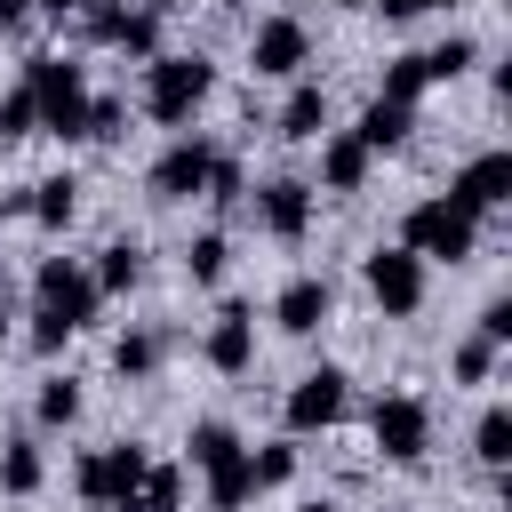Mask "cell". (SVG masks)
<instances>
[{"instance_id":"8992f818","label":"cell","mask_w":512,"mask_h":512,"mask_svg":"<svg viewBox=\"0 0 512 512\" xmlns=\"http://www.w3.org/2000/svg\"><path fill=\"white\" fill-rule=\"evenodd\" d=\"M144 472H152V456H144L136 440H112V448L80 456V496H88V504H104V512H136Z\"/></svg>"},{"instance_id":"5b68a950","label":"cell","mask_w":512,"mask_h":512,"mask_svg":"<svg viewBox=\"0 0 512 512\" xmlns=\"http://www.w3.org/2000/svg\"><path fill=\"white\" fill-rule=\"evenodd\" d=\"M96 304H104V288L88 280V264H72V256H40V272H32V312H56L72 336L96 320Z\"/></svg>"},{"instance_id":"7bdbcfd3","label":"cell","mask_w":512,"mask_h":512,"mask_svg":"<svg viewBox=\"0 0 512 512\" xmlns=\"http://www.w3.org/2000/svg\"><path fill=\"white\" fill-rule=\"evenodd\" d=\"M296 512H336V504H296Z\"/></svg>"},{"instance_id":"7a4b0ae2","label":"cell","mask_w":512,"mask_h":512,"mask_svg":"<svg viewBox=\"0 0 512 512\" xmlns=\"http://www.w3.org/2000/svg\"><path fill=\"white\" fill-rule=\"evenodd\" d=\"M24 88H32V104H40V136L80 144V120H88V72L64 64V56H24Z\"/></svg>"},{"instance_id":"484cf974","label":"cell","mask_w":512,"mask_h":512,"mask_svg":"<svg viewBox=\"0 0 512 512\" xmlns=\"http://www.w3.org/2000/svg\"><path fill=\"white\" fill-rule=\"evenodd\" d=\"M472 456H480V464H512V408H480V424H472Z\"/></svg>"},{"instance_id":"8fae6325","label":"cell","mask_w":512,"mask_h":512,"mask_svg":"<svg viewBox=\"0 0 512 512\" xmlns=\"http://www.w3.org/2000/svg\"><path fill=\"white\" fill-rule=\"evenodd\" d=\"M448 200H456L464 216H496V208L512 200V152H472V160L456 168Z\"/></svg>"},{"instance_id":"4316f807","label":"cell","mask_w":512,"mask_h":512,"mask_svg":"<svg viewBox=\"0 0 512 512\" xmlns=\"http://www.w3.org/2000/svg\"><path fill=\"white\" fill-rule=\"evenodd\" d=\"M120 136H128V104H120V96H88L80 144H120Z\"/></svg>"},{"instance_id":"8d00e7d4","label":"cell","mask_w":512,"mask_h":512,"mask_svg":"<svg viewBox=\"0 0 512 512\" xmlns=\"http://www.w3.org/2000/svg\"><path fill=\"white\" fill-rule=\"evenodd\" d=\"M64 344H72V328L56 312H32V352H64Z\"/></svg>"},{"instance_id":"d4e9b609","label":"cell","mask_w":512,"mask_h":512,"mask_svg":"<svg viewBox=\"0 0 512 512\" xmlns=\"http://www.w3.org/2000/svg\"><path fill=\"white\" fill-rule=\"evenodd\" d=\"M472 56H480V48H472L464 32H448L440 48H416V64H424V88H432V80H456V72H472Z\"/></svg>"},{"instance_id":"30bf717a","label":"cell","mask_w":512,"mask_h":512,"mask_svg":"<svg viewBox=\"0 0 512 512\" xmlns=\"http://www.w3.org/2000/svg\"><path fill=\"white\" fill-rule=\"evenodd\" d=\"M360 280H368V296L384 304V320H408V312L424 304V264H416L408 248H376V256L360 264Z\"/></svg>"},{"instance_id":"d6a6232c","label":"cell","mask_w":512,"mask_h":512,"mask_svg":"<svg viewBox=\"0 0 512 512\" xmlns=\"http://www.w3.org/2000/svg\"><path fill=\"white\" fill-rule=\"evenodd\" d=\"M416 96H424V64H416V48H408V56H392V72H384V104H408V112H416Z\"/></svg>"},{"instance_id":"83f0119b","label":"cell","mask_w":512,"mask_h":512,"mask_svg":"<svg viewBox=\"0 0 512 512\" xmlns=\"http://www.w3.org/2000/svg\"><path fill=\"white\" fill-rule=\"evenodd\" d=\"M224 264H232V240H224V232H200V240L184 248V272H192L200 288H216V280H224Z\"/></svg>"},{"instance_id":"74e56055","label":"cell","mask_w":512,"mask_h":512,"mask_svg":"<svg viewBox=\"0 0 512 512\" xmlns=\"http://www.w3.org/2000/svg\"><path fill=\"white\" fill-rule=\"evenodd\" d=\"M392 24H408V16H432V8H456V0H376Z\"/></svg>"},{"instance_id":"e0dca14e","label":"cell","mask_w":512,"mask_h":512,"mask_svg":"<svg viewBox=\"0 0 512 512\" xmlns=\"http://www.w3.org/2000/svg\"><path fill=\"white\" fill-rule=\"evenodd\" d=\"M320 128H328V88H320V80H296L288 104H280V136H288V144H312Z\"/></svg>"},{"instance_id":"2e32d148","label":"cell","mask_w":512,"mask_h":512,"mask_svg":"<svg viewBox=\"0 0 512 512\" xmlns=\"http://www.w3.org/2000/svg\"><path fill=\"white\" fill-rule=\"evenodd\" d=\"M368 168H376V152H368L352 128L320 136V184H328V192H360V184H368Z\"/></svg>"},{"instance_id":"1f68e13d","label":"cell","mask_w":512,"mask_h":512,"mask_svg":"<svg viewBox=\"0 0 512 512\" xmlns=\"http://www.w3.org/2000/svg\"><path fill=\"white\" fill-rule=\"evenodd\" d=\"M0 136H8V144H16V136H40V104H32V88H24V80L0 96Z\"/></svg>"},{"instance_id":"603a6c76","label":"cell","mask_w":512,"mask_h":512,"mask_svg":"<svg viewBox=\"0 0 512 512\" xmlns=\"http://www.w3.org/2000/svg\"><path fill=\"white\" fill-rule=\"evenodd\" d=\"M248 496H256V472H248V448H240L232 464H216V472H208V512H240Z\"/></svg>"},{"instance_id":"f1b7e54d","label":"cell","mask_w":512,"mask_h":512,"mask_svg":"<svg viewBox=\"0 0 512 512\" xmlns=\"http://www.w3.org/2000/svg\"><path fill=\"white\" fill-rule=\"evenodd\" d=\"M32 416H40V424H72V416H80V376H40Z\"/></svg>"},{"instance_id":"9c48e42d","label":"cell","mask_w":512,"mask_h":512,"mask_svg":"<svg viewBox=\"0 0 512 512\" xmlns=\"http://www.w3.org/2000/svg\"><path fill=\"white\" fill-rule=\"evenodd\" d=\"M248 64H256L264 80H304V64H312L304 16H264V24L248 32Z\"/></svg>"},{"instance_id":"ee69618b","label":"cell","mask_w":512,"mask_h":512,"mask_svg":"<svg viewBox=\"0 0 512 512\" xmlns=\"http://www.w3.org/2000/svg\"><path fill=\"white\" fill-rule=\"evenodd\" d=\"M0 296H8V264H0Z\"/></svg>"},{"instance_id":"4fadbf2b","label":"cell","mask_w":512,"mask_h":512,"mask_svg":"<svg viewBox=\"0 0 512 512\" xmlns=\"http://www.w3.org/2000/svg\"><path fill=\"white\" fill-rule=\"evenodd\" d=\"M328 312H336V288H328L320 272H296V280L272 296V320H280V336H312V328H328Z\"/></svg>"},{"instance_id":"b9f144b4","label":"cell","mask_w":512,"mask_h":512,"mask_svg":"<svg viewBox=\"0 0 512 512\" xmlns=\"http://www.w3.org/2000/svg\"><path fill=\"white\" fill-rule=\"evenodd\" d=\"M336 8H376V0H336Z\"/></svg>"},{"instance_id":"277c9868","label":"cell","mask_w":512,"mask_h":512,"mask_svg":"<svg viewBox=\"0 0 512 512\" xmlns=\"http://www.w3.org/2000/svg\"><path fill=\"white\" fill-rule=\"evenodd\" d=\"M88 40L96 48H120V56H160V24H168V0H144V8H120V0H88L80 8Z\"/></svg>"},{"instance_id":"52a82bcc","label":"cell","mask_w":512,"mask_h":512,"mask_svg":"<svg viewBox=\"0 0 512 512\" xmlns=\"http://www.w3.org/2000/svg\"><path fill=\"white\" fill-rule=\"evenodd\" d=\"M368 440H376L384 464H416V456L432 448V408H424L416 392H384V400L368 408Z\"/></svg>"},{"instance_id":"d590c367","label":"cell","mask_w":512,"mask_h":512,"mask_svg":"<svg viewBox=\"0 0 512 512\" xmlns=\"http://www.w3.org/2000/svg\"><path fill=\"white\" fill-rule=\"evenodd\" d=\"M480 336H488V344H496V352H504V344H512V296H496V304H488V312H480Z\"/></svg>"},{"instance_id":"6da1fadb","label":"cell","mask_w":512,"mask_h":512,"mask_svg":"<svg viewBox=\"0 0 512 512\" xmlns=\"http://www.w3.org/2000/svg\"><path fill=\"white\" fill-rule=\"evenodd\" d=\"M400 248H408L416 264H472V256H480V216H464L448 192H440V200H416L408 224H400Z\"/></svg>"},{"instance_id":"9a60e30c","label":"cell","mask_w":512,"mask_h":512,"mask_svg":"<svg viewBox=\"0 0 512 512\" xmlns=\"http://www.w3.org/2000/svg\"><path fill=\"white\" fill-rule=\"evenodd\" d=\"M256 216H264L272 240H304V232H312V184H304V176H272V184L256 192Z\"/></svg>"},{"instance_id":"ba28073f","label":"cell","mask_w":512,"mask_h":512,"mask_svg":"<svg viewBox=\"0 0 512 512\" xmlns=\"http://www.w3.org/2000/svg\"><path fill=\"white\" fill-rule=\"evenodd\" d=\"M344 408H352V376L344 368H312V376H296L280 416H288V432H336Z\"/></svg>"},{"instance_id":"d6986e66","label":"cell","mask_w":512,"mask_h":512,"mask_svg":"<svg viewBox=\"0 0 512 512\" xmlns=\"http://www.w3.org/2000/svg\"><path fill=\"white\" fill-rule=\"evenodd\" d=\"M408 128H416V112H408V104H384V96H376V104L360 112V128H352V136H360L368 152H400V144H408Z\"/></svg>"},{"instance_id":"5bb4252c","label":"cell","mask_w":512,"mask_h":512,"mask_svg":"<svg viewBox=\"0 0 512 512\" xmlns=\"http://www.w3.org/2000/svg\"><path fill=\"white\" fill-rule=\"evenodd\" d=\"M200 352H208L216 376H248V368H256V312H248V304H224Z\"/></svg>"},{"instance_id":"f35d334b","label":"cell","mask_w":512,"mask_h":512,"mask_svg":"<svg viewBox=\"0 0 512 512\" xmlns=\"http://www.w3.org/2000/svg\"><path fill=\"white\" fill-rule=\"evenodd\" d=\"M24 16H32V0H0V32H8V24H24Z\"/></svg>"},{"instance_id":"3957f363","label":"cell","mask_w":512,"mask_h":512,"mask_svg":"<svg viewBox=\"0 0 512 512\" xmlns=\"http://www.w3.org/2000/svg\"><path fill=\"white\" fill-rule=\"evenodd\" d=\"M208 88H216V64H208V56H152V64H144V112H152L160 128H184V120L208 104Z\"/></svg>"},{"instance_id":"ac0fdd59","label":"cell","mask_w":512,"mask_h":512,"mask_svg":"<svg viewBox=\"0 0 512 512\" xmlns=\"http://www.w3.org/2000/svg\"><path fill=\"white\" fill-rule=\"evenodd\" d=\"M24 216H40L48 232H64V224L80 216V184H72V176H40V184H24Z\"/></svg>"},{"instance_id":"7c38bea8","label":"cell","mask_w":512,"mask_h":512,"mask_svg":"<svg viewBox=\"0 0 512 512\" xmlns=\"http://www.w3.org/2000/svg\"><path fill=\"white\" fill-rule=\"evenodd\" d=\"M208 160H216V144H208V136H176V144L152 160V176H144V184H152V200H192V192L208 184Z\"/></svg>"},{"instance_id":"44dd1931","label":"cell","mask_w":512,"mask_h":512,"mask_svg":"<svg viewBox=\"0 0 512 512\" xmlns=\"http://www.w3.org/2000/svg\"><path fill=\"white\" fill-rule=\"evenodd\" d=\"M160 352H168V336H160V328H128V336L112 344V368L136 384V376H152V368H160Z\"/></svg>"},{"instance_id":"7402d4cb","label":"cell","mask_w":512,"mask_h":512,"mask_svg":"<svg viewBox=\"0 0 512 512\" xmlns=\"http://www.w3.org/2000/svg\"><path fill=\"white\" fill-rule=\"evenodd\" d=\"M248 440L232 432V424H192V440H184V456H192V472H216V464H232Z\"/></svg>"},{"instance_id":"e575fe53","label":"cell","mask_w":512,"mask_h":512,"mask_svg":"<svg viewBox=\"0 0 512 512\" xmlns=\"http://www.w3.org/2000/svg\"><path fill=\"white\" fill-rule=\"evenodd\" d=\"M448 368H456V384H488V376H496V344H488V336H464Z\"/></svg>"},{"instance_id":"ab89813d","label":"cell","mask_w":512,"mask_h":512,"mask_svg":"<svg viewBox=\"0 0 512 512\" xmlns=\"http://www.w3.org/2000/svg\"><path fill=\"white\" fill-rule=\"evenodd\" d=\"M32 8H48V16H80L88 0H32Z\"/></svg>"},{"instance_id":"60d3db41","label":"cell","mask_w":512,"mask_h":512,"mask_svg":"<svg viewBox=\"0 0 512 512\" xmlns=\"http://www.w3.org/2000/svg\"><path fill=\"white\" fill-rule=\"evenodd\" d=\"M0 344H8V296H0Z\"/></svg>"},{"instance_id":"4dcf8cb0","label":"cell","mask_w":512,"mask_h":512,"mask_svg":"<svg viewBox=\"0 0 512 512\" xmlns=\"http://www.w3.org/2000/svg\"><path fill=\"white\" fill-rule=\"evenodd\" d=\"M248 472H256V488H280V480H296V448L264 440V448H248Z\"/></svg>"},{"instance_id":"836d02e7","label":"cell","mask_w":512,"mask_h":512,"mask_svg":"<svg viewBox=\"0 0 512 512\" xmlns=\"http://www.w3.org/2000/svg\"><path fill=\"white\" fill-rule=\"evenodd\" d=\"M240 192H248V176H240V160H232V152H216V160H208V184H200V200H216V208H232Z\"/></svg>"},{"instance_id":"cb8c5ba5","label":"cell","mask_w":512,"mask_h":512,"mask_svg":"<svg viewBox=\"0 0 512 512\" xmlns=\"http://www.w3.org/2000/svg\"><path fill=\"white\" fill-rule=\"evenodd\" d=\"M40 480H48L40 448H32V440H8V448H0V488H8V496H32Z\"/></svg>"},{"instance_id":"ffe728a7","label":"cell","mask_w":512,"mask_h":512,"mask_svg":"<svg viewBox=\"0 0 512 512\" xmlns=\"http://www.w3.org/2000/svg\"><path fill=\"white\" fill-rule=\"evenodd\" d=\"M88 280H96L104 296H120V288H136V280H144V248H136V240H112V248L96 256V272H88Z\"/></svg>"},{"instance_id":"f546056e","label":"cell","mask_w":512,"mask_h":512,"mask_svg":"<svg viewBox=\"0 0 512 512\" xmlns=\"http://www.w3.org/2000/svg\"><path fill=\"white\" fill-rule=\"evenodd\" d=\"M136 512H184V472L152 464V472H144V488H136Z\"/></svg>"}]
</instances>
